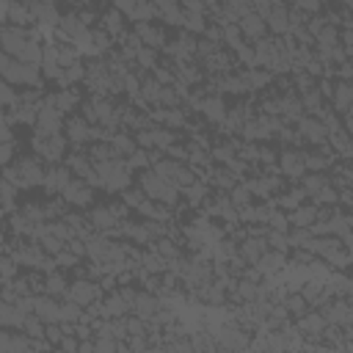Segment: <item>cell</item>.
I'll use <instances>...</instances> for the list:
<instances>
[{"instance_id": "6da1fadb", "label": "cell", "mask_w": 353, "mask_h": 353, "mask_svg": "<svg viewBox=\"0 0 353 353\" xmlns=\"http://www.w3.org/2000/svg\"><path fill=\"white\" fill-rule=\"evenodd\" d=\"M3 179H8L14 188H36L44 182V165L36 154H25L11 165H3Z\"/></svg>"}, {"instance_id": "7a4b0ae2", "label": "cell", "mask_w": 353, "mask_h": 353, "mask_svg": "<svg viewBox=\"0 0 353 353\" xmlns=\"http://www.w3.org/2000/svg\"><path fill=\"white\" fill-rule=\"evenodd\" d=\"M0 77L11 85H39L41 83V72H39V63H28V61H19L8 52L0 50Z\"/></svg>"}, {"instance_id": "3957f363", "label": "cell", "mask_w": 353, "mask_h": 353, "mask_svg": "<svg viewBox=\"0 0 353 353\" xmlns=\"http://www.w3.org/2000/svg\"><path fill=\"white\" fill-rule=\"evenodd\" d=\"M138 185H141V190L146 193V199H154V201H160V204H174V201H176V193H179L176 185L165 182V179H163L160 174H154V171H143L141 179H138Z\"/></svg>"}, {"instance_id": "277c9868", "label": "cell", "mask_w": 353, "mask_h": 353, "mask_svg": "<svg viewBox=\"0 0 353 353\" xmlns=\"http://www.w3.org/2000/svg\"><path fill=\"white\" fill-rule=\"evenodd\" d=\"M66 135L58 132V135H36L33 138V154L44 163H61L63 154H66Z\"/></svg>"}, {"instance_id": "5b68a950", "label": "cell", "mask_w": 353, "mask_h": 353, "mask_svg": "<svg viewBox=\"0 0 353 353\" xmlns=\"http://www.w3.org/2000/svg\"><path fill=\"white\" fill-rule=\"evenodd\" d=\"M33 130H36V135H58L63 130V113L47 97L39 102V116H36Z\"/></svg>"}, {"instance_id": "8992f818", "label": "cell", "mask_w": 353, "mask_h": 353, "mask_svg": "<svg viewBox=\"0 0 353 353\" xmlns=\"http://www.w3.org/2000/svg\"><path fill=\"white\" fill-rule=\"evenodd\" d=\"M63 298H69V301H74V303H80L85 309L88 303H94V301L102 298V287L94 279H80V281H72L66 287V295Z\"/></svg>"}, {"instance_id": "52a82bcc", "label": "cell", "mask_w": 353, "mask_h": 353, "mask_svg": "<svg viewBox=\"0 0 353 353\" xmlns=\"http://www.w3.org/2000/svg\"><path fill=\"white\" fill-rule=\"evenodd\" d=\"M72 179V171L66 163H50L44 168V193L47 196H61V190L66 188V182Z\"/></svg>"}, {"instance_id": "ba28073f", "label": "cell", "mask_w": 353, "mask_h": 353, "mask_svg": "<svg viewBox=\"0 0 353 353\" xmlns=\"http://www.w3.org/2000/svg\"><path fill=\"white\" fill-rule=\"evenodd\" d=\"M61 196H63V204L88 207V204H91V199H94V190H91V185H88V182H83L80 176H72V179L66 182V188L61 190Z\"/></svg>"}, {"instance_id": "9c48e42d", "label": "cell", "mask_w": 353, "mask_h": 353, "mask_svg": "<svg viewBox=\"0 0 353 353\" xmlns=\"http://www.w3.org/2000/svg\"><path fill=\"white\" fill-rule=\"evenodd\" d=\"M63 135H66V141H72V143H77V146H83V143H88V138L94 135V130L88 127V121L83 119V116H69L66 121H63Z\"/></svg>"}, {"instance_id": "30bf717a", "label": "cell", "mask_w": 353, "mask_h": 353, "mask_svg": "<svg viewBox=\"0 0 353 353\" xmlns=\"http://www.w3.org/2000/svg\"><path fill=\"white\" fill-rule=\"evenodd\" d=\"M157 309H160V301L154 298V292L146 290V292H135V301H132V309H130V312L149 323V317H152Z\"/></svg>"}, {"instance_id": "8fae6325", "label": "cell", "mask_w": 353, "mask_h": 353, "mask_svg": "<svg viewBox=\"0 0 353 353\" xmlns=\"http://www.w3.org/2000/svg\"><path fill=\"white\" fill-rule=\"evenodd\" d=\"M47 99H50L61 113H72V110H77V108H80V102H83V99H80V94H77L72 85H69V88H61V91H55V94H50Z\"/></svg>"}, {"instance_id": "7c38bea8", "label": "cell", "mask_w": 353, "mask_h": 353, "mask_svg": "<svg viewBox=\"0 0 353 353\" xmlns=\"http://www.w3.org/2000/svg\"><path fill=\"white\" fill-rule=\"evenodd\" d=\"M279 163H281V171H284L287 176H292V179L303 176V171H306L303 154H301V152H295V149H287V152H281Z\"/></svg>"}, {"instance_id": "4fadbf2b", "label": "cell", "mask_w": 353, "mask_h": 353, "mask_svg": "<svg viewBox=\"0 0 353 353\" xmlns=\"http://www.w3.org/2000/svg\"><path fill=\"white\" fill-rule=\"evenodd\" d=\"M254 265H256V270H259L262 276H276L287 262H284V254H281V251H265Z\"/></svg>"}, {"instance_id": "5bb4252c", "label": "cell", "mask_w": 353, "mask_h": 353, "mask_svg": "<svg viewBox=\"0 0 353 353\" xmlns=\"http://www.w3.org/2000/svg\"><path fill=\"white\" fill-rule=\"evenodd\" d=\"M237 28H240L245 36H251V39H262V36H265V30H268V25L262 22V17H259V14H254V11L243 14V17L237 19Z\"/></svg>"}, {"instance_id": "9a60e30c", "label": "cell", "mask_w": 353, "mask_h": 353, "mask_svg": "<svg viewBox=\"0 0 353 353\" xmlns=\"http://www.w3.org/2000/svg\"><path fill=\"white\" fill-rule=\"evenodd\" d=\"M99 22H102V30L113 39V36H124V14L119 11V8H110V11H105L102 17H99Z\"/></svg>"}, {"instance_id": "2e32d148", "label": "cell", "mask_w": 353, "mask_h": 353, "mask_svg": "<svg viewBox=\"0 0 353 353\" xmlns=\"http://www.w3.org/2000/svg\"><path fill=\"white\" fill-rule=\"evenodd\" d=\"M265 251H268V243H265L262 237H256V234H254V237H248V240L237 248V254L243 256V262H251V265H254Z\"/></svg>"}, {"instance_id": "e0dca14e", "label": "cell", "mask_w": 353, "mask_h": 353, "mask_svg": "<svg viewBox=\"0 0 353 353\" xmlns=\"http://www.w3.org/2000/svg\"><path fill=\"white\" fill-rule=\"evenodd\" d=\"M66 287H69V281H66V276H63V270L58 268H52L50 273H47V279H44V292L47 295H52V298H63L66 295Z\"/></svg>"}, {"instance_id": "ac0fdd59", "label": "cell", "mask_w": 353, "mask_h": 353, "mask_svg": "<svg viewBox=\"0 0 353 353\" xmlns=\"http://www.w3.org/2000/svg\"><path fill=\"white\" fill-rule=\"evenodd\" d=\"M22 317L25 314L17 309V303L0 298V328H22Z\"/></svg>"}, {"instance_id": "d6986e66", "label": "cell", "mask_w": 353, "mask_h": 353, "mask_svg": "<svg viewBox=\"0 0 353 353\" xmlns=\"http://www.w3.org/2000/svg\"><path fill=\"white\" fill-rule=\"evenodd\" d=\"M325 325L328 323H325V317L320 312H303L298 317V331H303V334H323Z\"/></svg>"}, {"instance_id": "ffe728a7", "label": "cell", "mask_w": 353, "mask_h": 353, "mask_svg": "<svg viewBox=\"0 0 353 353\" xmlns=\"http://www.w3.org/2000/svg\"><path fill=\"white\" fill-rule=\"evenodd\" d=\"M11 25H17V28H25V25H30L33 22V14H30V8L25 6V3H19V0H11V6H8V17H6Z\"/></svg>"}, {"instance_id": "44dd1931", "label": "cell", "mask_w": 353, "mask_h": 353, "mask_svg": "<svg viewBox=\"0 0 353 353\" xmlns=\"http://www.w3.org/2000/svg\"><path fill=\"white\" fill-rule=\"evenodd\" d=\"M135 36L146 44V47H160L165 39H163V30L160 28H152L149 22H138L135 25Z\"/></svg>"}, {"instance_id": "7402d4cb", "label": "cell", "mask_w": 353, "mask_h": 353, "mask_svg": "<svg viewBox=\"0 0 353 353\" xmlns=\"http://www.w3.org/2000/svg\"><path fill=\"white\" fill-rule=\"evenodd\" d=\"M301 132H303L312 143H323V141L328 138V127L320 124L317 119H303V121H301Z\"/></svg>"}, {"instance_id": "603a6c76", "label": "cell", "mask_w": 353, "mask_h": 353, "mask_svg": "<svg viewBox=\"0 0 353 353\" xmlns=\"http://www.w3.org/2000/svg\"><path fill=\"white\" fill-rule=\"evenodd\" d=\"M287 221H290L292 226H312V223L317 221V210H314V207H303V204H298V207L287 215Z\"/></svg>"}, {"instance_id": "cb8c5ba5", "label": "cell", "mask_w": 353, "mask_h": 353, "mask_svg": "<svg viewBox=\"0 0 353 353\" xmlns=\"http://www.w3.org/2000/svg\"><path fill=\"white\" fill-rule=\"evenodd\" d=\"M284 309H287V314H292V317H301L306 309H309V303L303 301V295L295 290L292 295H284Z\"/></svg>"}, {"instance_id": "d4e9b609", "label": "cell", "mask_w": 353, "mask_h": 353, "mask_svg": "<svg viewBox=\"0 0 353 353\" xmlns=\"http://www.w3.org/2000/svg\"><path fill=\"white\" fill-rule=\"evenodd\" d=\"M22 331H25L30 339H44V323H41L33 312L22 317Z\"/></svg>"}, {"instance_id": "484cf974", "label": "cell", "mask_w": 353, "mask_h": 353, "mask_svg": "<svg viewBox=\"0 0 353 353\" xmlns=\"http://www.w3.org/2000/svg\"><path fill=\"white\" fill-rule=\"evenodd\" d=\"M17 273H19L17 259H14L11 254H6V251H3V254H0V284H3V281H11Z\"/></svg>"}, {"instance_id": "4316f807", "label": "cell", "mask_w": 353, "mask_h": 353, "mask_svg": "<svg viewBox=\"0 0 353 353\" xmlns=\"http://www.w3.org/2000/svg\"><path fill=\"white\" fill-rule=\"evenodd\" d=\"M331 97H334L336 110H339V113H347V108H350V85H347V83H339L336 91H331Z\"/></svg>"}, {"instance_id": "83f0119b", "label": "cell", "mask_w": 353, "mask_h": 353, "mask_svg": "<svg viewBox=\"0 0 353 353\" xmlns=\"http://www.w3.org/2000/svg\"><path fill=\"white\" fill-rule=\"evenodd\" d=\"M268 22L276 33H284L287 30V8L284 6H276L273 11H268Z\"/></svg>"}, {"instance_id": "f1b7e54d", "label": "cell", "mask_w": 353, "mask_h": 353, "mask_svg": "<svg viewBox=\"0 0 353 353\" xmlns=\"http://www.w3.org/2000/svg\"><path fill=\"white\" fill-rule=\"evenodd\" d=\"M204 113H207V119H212V121H221L223 116H226V110H223V102L215 97V99H207V102H201L199 105Z\"/></svg>"}, {"instance_id": "f546056e", "label": "cell", "mask_w": 353, "mask_h": 353, "mask_svg": "<svg viewBox=\"0 0 353 353\" xmlns=\"http://www.w3.org/2000/svg\"><path fill=\"white\" fill-rule=\"evenodd\" d=\"M328 185V179L323 176V174H309L306 179H303V193H309V196H314L320 188H325Z\"/></svg>"}, {"instance_id": "4dcf8cb0", "label": "cell", "mask_w": 353, "mask_h": 353, "mask_svg": "<svg viewBox=\"0 0 353 353\" xmlns=\"http://www.w3.org/2000/svg\"><path fill=\"white\" fill-rule=\"evenodd\" d=\"M245 204H251V188L248 185H234L232 188V207H245Z\"/></svg>"}, {"instance_id": "1f68e13d", "label": "cell", "mask_w": 353, "mask_h": 353, "mask_svg": "<svg viewBox=\"0 0 353 353\" xmlns=\"http://www.w3.org/2000/svg\"><path fill=\"white\" fill-rule=\"evenodd\" d=\"M143 199H146V193L141 190V185H138V188H124V190H121V201H124L127 207H138Z\"/></svg>"}, {"instance_id": "d6a6232c", "label": "cell", "mask_w": 353, "mask_h": 353, "mask_svg": "<svg viewBox=\"0 0 353 353\" xmlns=\"http://www.w3.org/2000/svg\"><path fill=\"white\" fill-rule=\"evenodd\" d=\"M182 22L190 28V30H204V17H201V11H185L182 14Z\"/></svg>"}, {"instance_id": "836d02e7", "label": "cell", "mask_w": 353, "mask_h": 353, "mask_svg": "<svg viewBox=\"0 0 353 353\" xmlns=\"http://www.w3.org/2000/svg\"><path fill=\"white\" fill-rule=\"evenodd\" d=\"M14 102H17V91H14V85H11V83H6V80L0 77V108L14 105Z\"/></svg>"}, {"instance_id": "e575fe53", "label": "cell", "mask_w": 353, "mask_h": 353, "mask_svg": "<svg viewBox=\"0 0 353 353\" xmlns=\"http://www.w3.org/2000/svg\"><path fill=\"white\" fill-rule=\"evenodd\" d=\"M265 223H270V229H276V232H287L290 229V221L281 212H268V221Z\"/></svg>"}, {"instance_id": "d590c367", "label": "cell", "mask_w": 353, "mask_h": 353, "mask_svg": "<svg viewBox=\"0 0 353 353\" xmlns=\"http://www.w3.org/2000/svg\"><path fill=\"white\" fill-rule=\"evenodd\" d=\"M303 196H306L303 190H292V193H284L279 204H281V207H290V210H295V207L301 204V199H303Z\"/></svg>"}, {"instance_id": "8d00e7d4", "label": "cell", "mask_w": 353, "mask_h": 353, "mask_svg": "<svg viewBox=\"0 0 353 353\" xmlns=\"http://www.w3.org/2000/svg\"><path fill=\"white\" fill-rule=\"evenodd\" d=\"M11 160H14V143L0 141V168H3V165H8Z\"/></svg>"}, {"instance_id": "74e56055", "label": "cell", "mask_w": 353, "mask_h": 353, "mask_svg": "<svg viewBox=\"0 0 353 353\" xmlns=\"http://www.w3.org/2000/svg\"><path fill=\"white\" fill-rule=\"evenodd\" d=\"M135 58H138L143 66H152V63H154V47H138Z\"/></svg>"}, {"instance_id": "f35d334b", "label": "cell", "mask_w": 353, "mask_h": 353, "mask_svg": "<svg viewBox=\"0 0 353 353\" xmlns=\"http://www.w3.org/2000/svg\"><path fill=\"white\" fill-rule=\"evenodd\" d=\"M154 6H157V11L160 14H165V11H174L176 6H179V0H152Z\"/></svg>"}, {"instance_id": "ab89813d", "label": "cell", "mask_w": 353, "mask_h": 353, "mask_svg": "<svg viewBox=\"0 0 353 353\" xmlns=\"http://www.w3.org/2000/svg\"><path fill=\"white\" fill-rule=\"evenodd\" d=\"M301 8H309V11H317V8H320V0H301Z\"/></svg>"}, {"instance_id": "60d3db41", "label": "cell", "mask_w": 353, "mask_h": 353, "mask_svg": "<svg viewBox=\"0 0 353 353\" xmlns=\"http://www.w3.org/2000/svg\"><path fill=\"white\" fill-rule=\"evenodd\" d=\"M6 251V237H3V232H0V254Z\"/></svg>"}, {"instance_id": "b9f144b4", "label": "cell", "mask_w": 353, "mask_h": 353, "mask_svg": "<svg viewBox=\"0 0 353 353\" xmlns=\"http://www.w3.org/2000/svg\"><path fill=\"white\" fill-rule=\"evenodd\" d=\"M69 3H77V0H69Z\"/></svg>"}, {"instance_id": "7bdbcfd3", "label": "cell", "mask_w": 353, "mask_h": 353, "mask_svg": "<svg viewBox=\"0 0 353 353\" xmlns=\"http://www.w3.org/2000/svg\"><path fill=\"white\" fill-rule=\"evenodd\" d=\"M83 3H91V0H83Z\"/></svg>"}]
</instances>
